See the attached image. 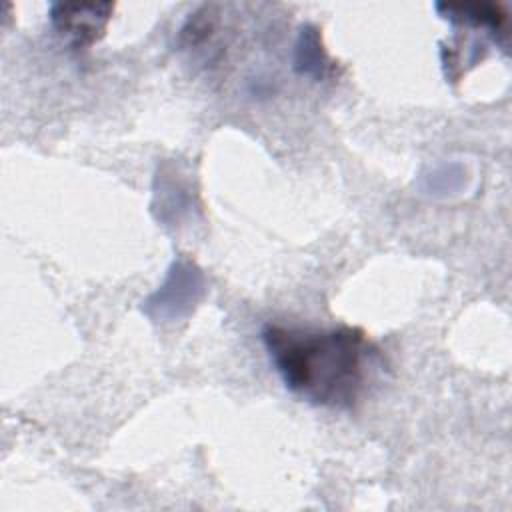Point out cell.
I'll return each instance as SVG.
<instances>
[{
  "label": "cell",
  "mask_w": 512,
  "mask_h": 512,
  "mask_svg": "<svg viewBox=\"0 0 512 512\" xmlns=\"http://www.w3.org/2000/svg\"><path fill=\"white\" fill-rule=\"evenodd\" d=\"M262 342L284 386L324 408L354 406L376 356L374 344L356 326L314 330L266 324Z\"/></svg>",
  "instance_id": "cell-1"
},
{
  "label": "cell",
  "mask_w": 512,
  "mask_h": 512,
  "mask_svg": "<svg viewBox=\"0 0 512 512\" xmlns=\"http://www.w3.org/2000/svg\"><path fill=\"white\" fill-rule=\"evenodd\" d=\"M204 294V274L188 258H178L164 284L144 302L142 312L154 322H174L188 316Z\"/></svg>",
  "instance_id": "cell-2"
},
{
  "label": "cell",
  "mask_w": 512,
  "mask_h": 512,
  "mask_svg": "<svg viewBox=\"0 0 512 512\" xmlns=\"http://www.w3.org/2000/svg\"><path fill=\"white\" fill-rule=\"evenodd\" d=\"M112 12V2H52L48 18L66 44L84 50L104 36Z\"/></svg>",
  "instance_id": "cell-3"
},
{
  "label": "cell",
  "mask_w": 512,
  "mask_h": 512,
  "mask_svg": "<svg viewBox=\"0 0 512 512\" xmlns=\"http://www.w3.org/2000/svg\"><path fill=\"white\" fill-rule=\"evenodd\" d=\"M436 12L456 24V26H466L474 30H490L494 40L498 42L500 36L504 38L508 32L506 22L508 14L500 4L494 2H436L434 4Z\"/></svg>",
  "instance_id": "cell-4"
},
{
  "label": "cell",
  "mask_w": 512,
  "mask_h": 512,
  "mask_svg": "<svg viewBox=\"0 0 512 512\" xmlns=\"http://www.w3.org/2000/svg\"><path fill=\"white\" fill-rule=\"evenodd\" d=\"M294 70L314 80H324L334 72V62L328 58L322 46L320 30L310 24L302 26L298 32L294 46Z\"/></svg>",
  "instance_id": "cell-5"
}]
</instances>
